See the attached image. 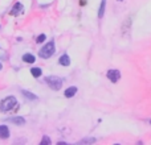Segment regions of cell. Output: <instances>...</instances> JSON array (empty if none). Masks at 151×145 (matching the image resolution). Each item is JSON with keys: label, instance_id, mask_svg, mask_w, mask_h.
<instances>
[{"label": "cell", "instance_id": "6da1fadb", "mask_svg": "<svg viewBox=\"0 0 151 145\" xmlns=\"http://www.w3.org/2000/svg\"><path fill=\"white\" fill-rule=\"evenodd\" d=\"M55 53H56L55 41H53V40H50L49 42H47V44H45L44 46L39 50V57L40 58H44V60H48V58H50L53 54H55Z\"/></svg>", "mask_w": 151, "mask_h": 145}, {"label": "cell", "instance_id": "7a4b0ae2", "mask_svg": "<svg viewBox=\"0 0 151 145\" xmlns=\"http://www.w3.org/2000/svg\"><path fill=\"white\" fill-rule=\"evenodd\" d=\"M45 82L52 90L60 91L61 87H63L64 79H61L60 77H56V75H48V77H45Z\"/></svg>", "mask_w": 151, "mask_h": 145}, {"label": "cell", "instance_id": "3957f363", "mask_svg": "<svg viewBox=\"0 0 151 145\" xmlns=\"http://www.w3.org/2000/svg\"><path fill=\"white\" fill-rule=\"evenodd\" d=\"M16 106H17V100H16L15 96H8V98H5L4 100L1 102L0 109H1L3 112H9V111H12Z\"/></svg>", "mask_w": 151, "mask_h": 145}, {"label": "cell", "instance_id": "277c9868", "mask_svg": "<svg viewBox=\"0 0 151 145\" xmlns=\"http://www.w3.org/2000/svg\"><path fill=\"white\" fill-rule=\"evenodd\" d=\"M106 77L109 78V80H110V82H113V83H117L118 80L121 79V71H119V70H115V69H111V70H109V71H107Z\"/></svg>", "mask_w": 151, "mask_h": 145}, {"label": "cell", "instance_id": "5b68a950", "mask_svg": "<svg viewBox=\"0 0 151 145\" xmlns=\"http://www.w3.org/2000/svg\"><path fill=\"white\" fill-rule=\"evenodd\" d=\"M7 120L8 123H12V124H15V125H24L25 124V119H24L23 116H13V117H7Z\"/></svg>", "mask_w": 151, "mask_h": 145}, {"label": "cell", "instance_id": "8992f818", "mask_svg": "<svg viewBox=\"0 0 151 145\" xmlns=\"http://www.w3.org/2000/svg\"><path fill=\"white\" fill-rule=\"evenodd\" d=\"M23 8H24V5L21 4V3H16V4L13 5V8L11 9L9 15H12V16H19L21 12H23Z\"/></svg>", "mask_w": 151, "mask_h": 145}, {"label": "cell", "instance_id": "52a82bcc", "mask_svg": "<svg viewBox=\"0 0 151 145\" xmlns=\"http://www.w3.org/2000/svg\"><path fill=\"white\" fill-rule=\"evenodd\" d=\"M9 128L7 127V125L5 124H1L0 125V139H3V140H4V139H8L9 137Z\"/></svg>", "mask_w": 151, "mask_h": 145}, {"label": "cell", "instance_id": "ba28073f", "mask_svg": "<svg viewBox=\"0 0 151 145\" xmlns=\"http://www.w3.org/2000/svg\"><path fill=\"white\" fill-rule=\"evenodd\" d=\"M58 65L69 66V65H70V57H69L68 54H63L60 58H58Z\"/></svg>", "mask_w": 151, "mask_h": 145}, {"label": "cell", "instance_id": "9c48e42d", "mask_svg": "<svg viewBox=\"0 0 151 145\" xmlns=\"http://www.w3.org/2000/svg\"><path fill=\"white\" fill-rule=\"evenodd\" d=\"M21 60H23L25 63H35L36 62V57H35L33 54H31V53H25Z\"/></svg>", "mask_w": 151, "mask_h": 145}, {"label": "cell", "instance_id": "30bf717a", "mask_svg": "<svg viewBox=\"0 0 151 145\" xmlns=\"http://www.w3.org/2000/svg\"><path fill=\"white\" fill-rule=\"evenodd\" d=\"M76 94H77V87H76V86H72V87L66 88L64 95H65V98H72V96H74Z\"/></svg>", "mask_w": 151, "mask_h": 145}, {"label": "cell", "instance_id": "8fae6325", "mask_svg": "<svg viewBox=\"0 0 151 145\" xmlns=\"http://www.w3.org/2000/svg\"><path fill=\"white\" fill-rule=\"evenodd\" d=\"M21 94H23L27 99H29V100H37V99H39V96L32 94L31 91H28V90H21Z\"/></svg>", "mask_w": 151, "mask_h": 145}, {"label": "cell", "instance_id": "7c38bea8", "mask_svg": "<svg viewBox=\"0 0 151 145\" xmlns=\"http://www.w3.org/2000/svg\"><path fill=\"white\" fill-rule=\"evenodd\" d=\"M105 8H106V0H101V5H99V9H98V17L99 18L104 17Z\"/></svg>", "mask_w": 151, "mask_h": 145}, {"label": "cell", "instance_id": "4fadbf2b", "mask_svg": "<svg viewBox=\"0 0 151 145\" xmlns=\"http://www.w3.org/2000/svg\"><path fill=\"white\" fill-rule=\"evenodd\" d=\"M31 74H32V77L39 78V77H41L42 70H41L40 68H32V69H31Z\"/></svg>", "mask_w": 151, "mask_h": 145}, {"label": "cell", "instance_id": "5bb4252c", "mask_svg": "<svg viewBox=\"0 0 151 145\" xmlns=\"http://www.w3.org/2000/svg\"><path fill=\"white\" fill-rule=\"evenodd\" d=\"M93 143H96L94 137H86V139H82L81 141H78V144H93Z\"/></svg>", "mask_w": 151, "mask_h": 145}, {"label": "cell", "instance_id": "9a60e30c", "mask_svg": "<svg viewBox=\"0 0 151 145\" xmlns=\"http://www.w3.org/2000/svg\"><path fill=\"white\" fill-rule=\"evenodd\" d=\"M50 143H52V140H50V137H49V136L44 135V137H42V140L40 141V145H48V144H50Z\"/></svg>", "mask_w": 151, "mask_h": 145}, {"label": "cell", "instance_id": "2e32d148", "mask_svg": "<svg viewBox=\"0 0 151 145\" xmlns=\"http://www.w3.org/2000/svg\"><path fill=\"white\" fill-rule=\"evenodd\" d=\"M45 40H47V36H45V34H40V36L36 38V42L37 44H41V42H44Z\"/></svg>", "mask_w": 151, "mask_h": 145}, {"label": "cell", "instance_id": "e0dca14e", "mask_svg": "<svg viewBox=\"0 0 151 145\" xmlns=\"http://www.w3.org/2000/svg\"><path fill=\"white\" fill-rule=\"evenodd\" d=\"M88 0H80V5H85Z\"/></svg>", "mask_w": 151, "mask_h": 145}, {"label": "cell", "instance_id": "ac0fdd59", "mask_svg": "<svg viewBox=\"0 0 151 145\" xmlns=\"http://www.w3.org/2000/svg\"><path fill=\"white\" fill-rule=\"evenodd\" d=\"M1 69H3V65H1V62H0V70H1Z\"/></svg>", "mask_w": 151, "mask_h": 145}, {"label": "cell", "instance_id": "d6986e66", "mask_svg": "<svg viewBox=\"0 0 151 145\" xmlns=\"http://www.w3.org/2000/svg\"><path fill=\"white\" fill-rule=\"evenodd\" d=\"M118 1H122V0H118Z\"/></svg>", "mask_w": 151, "mask_h": 145}, {"label": "cell", "instance_id": "ffe728a7", "mask_svg": "<svg viewBox=\"0 0 151 145\" xmlns=\"http://www.w3.org/2000/svg\"><path fill=\"white\" fill-rule=\"evenodd\" d=\"M150 124H151V120H150Z\"/></svg>", "mask_w": 151, "mask_h": 145}]
</instances>
